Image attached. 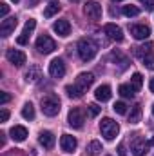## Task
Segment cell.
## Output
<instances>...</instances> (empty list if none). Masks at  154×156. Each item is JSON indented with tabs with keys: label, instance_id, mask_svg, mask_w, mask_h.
Returning a JSON list of instances; mask_svg holds the SVG:
<instances>
[{
	"label": "cell",
	"instance_id": "obj_5",
	"mask_svg": "<svg viewBox=\"0 0 154 156\" xmlns=\"http://www.w3.org/2000/svg\"><path fill=\"white\" fill-rule=\"evenodd\" d=\"M149 145L151 144H147L142 136H134V140H132V144H131V151H132V154L134 156H145L147 154V149H149Z\"/></svg>",
	"mask_w": 154,
	"mask_h": 156
},
{
	"label": "cell",
	"instance_id": "obj_1",
	"mask_svg": "<svg viewBox=\"0 0 154 156\" xmlns=\"http://www.w3.org/2000/svg\"><path fill=\"white\" fill-rule=\"evenodd\" d=\"M76 49H78V56H80L83 62H89V60H93V58L96 56V53H98V44L93 38H80L78 40Z\"/></svg>",
	"mask_w": 154,
	"mask_h": 156
},
{
	"label": "cell",
	"instance_id": "obj_9",
	"mask_svg": "<svg viewBox=\"0 0 154 156\" xmlns=\"http://www.w3.org/2000/svg\"><path fill=\"white\" fill-rule=\"evenodd\" d=\"M60 147H62V151L64 153H67V154H71V153H75L78 147V142L75 136H71V134H62V138H60Z\"/></svg>",
	"mask_w": 154,
	"mask_h": 156
},
{
	"label": "cell",
	"instance_id": "obj_22",
	"mask_svg": "<svg viewBox=\"0 0 154 156\" xmlns=\"http://www.w3.org/2000/svg\"><path fill=\"white\" fill-rule=\"evenodd\" d=\"M87 154L89 156H98L103 149H102V144L98 142V140H93V142H89V145H87Z\"/></svg>",
	"mask_w": 154,
	"mask_h": 156
},
{
	"label": "cell",
	"instance_id": "obj_29",
	"mask_svg": "<svg viewBox=\"0 0 154 156\" xmlns=\"http://www.w3.org/2000/svg\"><path fill=\"white\" fill-rule=\"evenodd\" d=\"M35 27H37V20H35V18H29V20L26 22V26H24V33H22V35H26V37L29 38V35L33 33Z\"/></svg>",
	"mask_w": 154,
	"mask_h": 156
},
{
	"label": "cell",
	"instance_id": "obj_4",
	"mask_svg": "<svg viewBox=\"0 0 154 156\" xmlns=\"http://www.w3.org/2000/svg\"><path fill=\"white\" fill-rule=\"evenodd\" d=\"M37 49H38V53H42V55H49V53H53L56 49V44H54V40L51 38V37L40 35L38 38H37Z\"/></svg>",
	"mask_w": 154,
	"mask_h": 156
},
{
	"label": "cell",
	"instance_id": "obj_34",
	"mask_svg": "<svg viewBox=\"0 0 154 156\" xmlns=\"http://www.w3.org/2000/svg\"><path fill=\"white\" fill-rule=\"evenodd\" d=\"M9 100H11V96H9L7 93H2V94H0V105H5Z\"/></svg>",
	"mask_w": 154,
	"mask_h": 156
},
{
	"label": "cell",
	"instance_id": "obj_28",
	"mask_svg": "<svg viewBox=\"0 0 154 156\" xmlns=\"http://www.w3.org/2000/svg\"><path fill=\"white\" fill-rule=\"evenodd\" d=\"M121 11H123L125 16H138V15H140V7H136V5H132V4H131V5H123Z\"/></svg>",
	"mask_w": 154,
	"mask_h": 156
},
{
	"label": "cell",
	"instance_id": "obj_8",
	"mask_svg": "<svg viewBox=\"0 0 154 156\" xmlns=\"http://www.w3.org/2000/svg\"><path fill=\"white\" fill-rule=\"evenodd\" d=\"M5 58H7L9 64H13V66H16V67H22V66L26 64V55H24L22 51H18V49H7Z\"/></svg>",
	"mask_w": 154,
	"mask_h": 156
},
{
	"label": "cell",
	"instance_id": "obj_43",
	"mask_svg": "<svg viewBox=\"0 0 154 156\" xmlns=\"http://www.w3.org/2000/svg\"><path fill=\"white\" fill-rule=\"evenodd\" d=\"M152 116H154V105H152Z\"/></svg>",
	"mask_w": 154,
	"mask_h": 156
},
{
	"label": "cell",
	"instance_id": "obj_3",
	"mask_svg": "<svg viewBox=\"0 0 154 156\" xmlns=\"http://www.w3.org/2000/svg\"><path fill=\"white\" fill-rule=\"evenodd\" d=\"M100 131H102V136L105 140H114L118 136V133H120V125L113 118H103L100 122Z\"/></svg>",
	"mask_w": 154,
	"mask_h": 156
},
{
	"label": "cell",
	"instance_id": "obj_40",
	"mask_svg": "<svg viewBox=\"0 0 154 156\" xmlns=\"http://www.w3.org/2000/svg\"><path fill=\"white\" fill-rule=\"evenodd\" d=\"M149 144H151V145H154V136L151 138V142H149Z\"/></svg>",
	"mask_w": 154,
	"mask_h": 156
},
{
	"label": "cell",
	"instance_id": "obj_42",
	"mask_svg": "<svg viewBox=\"0 0 154 156\" xmlns=\"http://www.w3.org/2000/svg\"><path fill=\"white\" fill-rule=\"evenodd\" d=\"M11 2H15V4H16V2H18V0H11Z\"/></svg>",
	"mask_w": 154,
	"mask_h": 156
},
{
	"label": "cell",
	"instance_id": "obj_35",
	"mask_svg": "<svg viewBox=\"0 0 154 156\" xmlns=\"http://www.w3.org/2000/svg\"><path fill=\"white\" fill-rule=\"evenodd\" d=\"M7 118H9V111L7 109H2L0 111V122L4 123V122H7Z\"/></svg>",
	"mask_w": 154,
	"mask_h": 156
},
{
	"label": "cell",
	"instance_id": "obj_37",
	"mask_svg": "<svg viewBox=\"0 0 154 156\" xmlns=\"http://www.w3.org/2000/svg\"><path fill=\"white\" fill-rule=\"evenodd\" d=\"M27 37H26V35H20V37H18V38H16V44H20V45H26V44H27Z\"/></svg>",
	"mask_w": 154,
	"mask_h": 156
},
{
	"label": "cell",
	"instance_id": "obj_32",
	"mask_svg": "<svg viewBox=\"0 0 154 156\" xmlns=\"http://www.w3.org/2000/svg\"><path fill=\"white\" fill-rule=\"evenodd\" d=\"M100 111H102V107H98L96 104H91V105H89V113H91V116H98Z\"/></svg>",
	"mask_w": 154,
	"mask_h": 156
},
{
	"label": "cell",
	"instance_id": "obj_15",
	"mask_svg": "<svg viewBox=\"0 0 154 156\" xmlns=\"http://www.w3.org/2000/svg\"><path fill=\"white\" fill-rule=\"evenodd\" d=\"M38 142L44 149H53L54 147V134L51 131H42L38 136Z\"/></svg>",
	"mask_w": 154,
	"mask_h": 156
},
{
	"label": "cell",
	"instance_id": "obj_10",
	"mask_svg": "<svg viewBox=\"0 0 154 156\" xmlns=\"http://www.w3.org/2000/svg\"><path fill=\"white\" fill-rule=\"evenodd\" d=\"M49 75L53 78H62L65 75V64H64L62 58L51 60V64H49Z\"/></svg>",
	"mask_w": 154,
	"mask_h": 156
},
{
	"label": "cell",
	"instance_id": "obj_6",
	"mask_svg": "<svg viewBox=\"0 0 154 156\" xmlns=\"http://www.w3.org/2000/svg\"><path fill=\"white\" fill-rule=\"evenodd\" d=\"M67 122H69V125L71 127H75V129H82L83 127V122H85V116H83V113H82V109H71L69 111V116H67Z\"/></svg>",
	"mask_w": 154,
	"mask_h": 156
},
{
	"label": "cell",
	"instance_id": "obj_27",
	"mask_svg": "<svg viewBox=\"0 0 154 156\" xmlns=\"http://www.w3.org/2000/svg\"><path fill=\"white\" fill-rule=\"evenodd\" d=\"M131 85H132V89H134V91H140V89H142V85H143V76H142L140 73H134L132 78H131Z\"/></svg>",
	"mask_w": 154,
	"mask_h": 156
},
{
	"label": "cell",
	"instance_id": "obj_33",
	"mask_svg": "<svg viewBox=\"0 0 154 156\" xmlns=\"http://www.w3.org/2000/svg\"><path fill=\"white\" fill-rule=\"evenodd\" d=\"M7 13H9V5H7V4H0V16L5 18Z\"/></svg>",
	"mask_w": 154,
	"mask_h": 156
},
{
	"label": "cell",
	"instance_id": "obj_12",
	"mask_svg": "<svg viewBox=\"0 0 154 156\" xmlns=\"http://www.w3.org/2000/svg\"><path fill=\"white\" fill-rule=\"evenodd\" d=\"M131 35L136 40H145L151 35V27L145 24H134V26H131Z\"/></svg>",
	"mask_w": 154,
	"mask_h": 156
},
{
	"label": "cell",
	"instance_id": "obj_38",
	"mask_svg": "<svg viewBox=\"0 0 154 156\" xmlns=\"http://www.w3.org/2000/svg\"><path fill=\"white\" fill-rule=\"evenodd\" d=\"M118 156H127V151H125V145L123 144L118 145Z\"/></svg>",
	"mask_w": 154,
	"mask_h": 156
},
{
	"label": "cell",
	"instance_id": "obj_13",
	"mask_svg": "<svg viewBox=\"0 0 154 156\" xmlns=\"http://www.w3.org/2000/svg\"><path fill=\"white\" fill-rule=\"evenodd\" d=\"M103 33H105L111 40H114V42H121V40H123V31H121L116 24H105V26H103Z\"/></svg>",
	"mask_w": 154,
	"mask_h": 156
},
{
	"label": "cell",
	"instance_id": "obj_11",
	"mask_svg": "<svg viewBox=\"0 0 154 156\" xmlns=\"http://www.w3.org/2000/svg\"><path fill=\"white\" fill-rule=\"evenodd\" d=\"M83 13L89 16V18H93V20H98V18H102V5L98 4V2H87L85 5H83Z\"/></svg>",
	"mask_w": 154,
	"mask_h": 156
},
{
	"label": "cell",
	"instance_id": "obj_30",
	"mask_svg": "<svg viewBox=\"0 0 154 156\" xmlns=\"http://www.w3.org/2000/svg\"><path fill=\"white\" fill-rule=\"evenodd\" d=\"M113 109H114V113H118V115H125L127 113V105L123 102H116L114 105H113Z\"/></svg>",
	"mask_w": 154,
	"mask_h": 156
},
{
	"label": "cell",
	"instance_id": "obj_16",
	"mask_svg": "<svg viewBox=\"0 0 154 156\" xmlns=\"http://www.w3.org/2000/svg\"><path fill=\"white\" fill-rule=\"evenodd\" d=\"M53 31L58 33L60 37H67V35L71 33V24H69V20H56V22L53 24Z\"/></svg>",
	"mask_w": 154,
	"mask_h": 156
},
{
	"label": "cell",
	"instance_id": "obj_2",
	"mask_svg": "<svg viewBox=\"0 0 154 156\" xmlns=\"http://www.w3.org/2000/svg\"><path fill=\"white\" fill-rule=\"evenodd\" d=\"M40 105H42V113L45 116H56L60 113V109H62L60 98L56 94H53V93H49L47 96H44L42 102H40Z\"/></svg>",
	"mask_w": 154,
	"mask_h": 156
},
{
	"label": "cell",
	"instance_id": "obj_7",
	"mask_svg": "<svg viewBox=\"0 0 154 156\" xmlns=\"http://www.w3.org/2000/svg\"><path fill=\"white\" fill-rule=\"evenodd\" d=\"M18 26V18L16 16H9V18H4L2 20V24H0V35L4 37V38H7L13 31H15V27Z\"/></svg>",
	"mask_w": 154,
	"mask_h": 156
},
{
	"label": "cell",
	"instance_id": "obj_41",
	"mask_svg": "<svg viewBox=\"0 0 154 156\" xmlns=\"http://www.w3.org/2000/svg\"><path fill=\"white\" fill-rule=\"evenodd\" d=\"M69 2H80V0H69Z\"/></svg>",
	"mask_w": 154,
	"mask_h": 156
},
{
	"label": "cell",
	"instance_id": "obj_20",
	"mask_svg": "<svg viewBox=\"0 0 154 156\" xmlns=\"http://www.w3.org/2000/svg\"><path fill=\"white\" fill-rule=\"evenodd\" d=\"M40 75H42V71H40L38 66H31V67L27 69V73H26V82L35 83V82L40 78Z\"/></svg>",
	"mask_w": 154,
	"mask_h": 156
},
{
	"label": "cell",
	"instance_id": "obj_44",
	"mask_svg": "<svg viewBox=\"0 0 154 156\" xmlns=\"http://www.w3.org/2000/svg\"><path fill=\"white\" fill-rule=\"evenodd\" d=\"M113 2H121V0H113Z\"/></svg>",
	"mask_w": 154,
	"mask_h": 156
},
{
	"label": "cell",
	"instance_id": "obj_23",
	"mask_svg": "<svg viewBox=\"0 0 154 156\" xmlns=\"http://www.w3.org/2000/svg\"><path fill=\"white\" fill-rule=\"evenodd\" d=\"M65 93H67V96H69V98L78 100V98H82V96H83V93H85V91H82L76 83H75V85H67V87H65Z\"/></svg>",
	"mask_w": 154,
	"mask_h": 156
},
{
	"label": "cell",
	"instance_id": "obj_25",
	"mask_svg": "<svg viewBox=\"0 0 154 156\" xmlns=\"http://www.w3.org/2000/svg\"><path fill=\"white\" fill-rule=\"evenodd\" d=\"M140 120H142V107H140V105H134V107L131 109L129 122H131V123H138Z\"/></svg>",
	"mask_w": 154,
	"mask_h": 156
},
{
	"label": "cell",
	"instance_id": "obj_31",
	"mask_svg": "<svg viewBox=\"0 0 154 156\" xmlns=\"http://www.w3.org/2000/svg\"><path fill=\"white\" fill-rule=\"evenodd\" d=\"M143 66H145L147 69H152L154 71V55H147V56L143 58Z\"/></svg>",
	"mask_w": 154,
	"mask_h": 156
},
{
	"label": "cell",
	"instance_id": "obj_14",
	"mask_svg": "<svg viewBox=\"0 0 154 156\" xmlns=\"http://www.w3.org/2000/svg\"><path fill=\"white\" fill-rule=\"evenodd\" d=\"M93 83H94V75H93V73H80V75H78L76 85L82 91H87Z\"/></svg>",
	"mask_w": 154,
	"mask_h": 156
},
{
	"label": "cell",
	"instance_id": "obj_24",
	"mask_svg": "<svg viewBox=\"0 0 154 156\" xmlns=\"http://www.w3.org/2000/svg\"><path fill=\"white\" fill-rule=\"evenodd\" d=\"M22 116L26 118V120H33V118H35V107H33L31 102L24 104V107H22Z\"/></svg>",
	"mask_w": 154,
	"mask_h": 156
},
{
	"label": "cell",
	"instance_id": "obj_18",
	"mask_svg": "<svg viewBox=\"0 0 154 156\" xmlns=\"http://www.w3.org/2000/svg\"><path fill=\"white\" fill-rule=\"evenodd\" d=\"M9 134H11V138H13L15 142H24V140L27 138V129H26L24 125H15V127H11Z\"/></svg>",
	"mask_w": 154,
	"mask_h": 156
},
{
	"label": "cell",
	"instance_id": "obj_26",
	"mask_svg": "<svg viewBox=\"0 0 154 156\" xmlns=\"http://www.w3.org/2000/svg\"><path fill=\"white\" fill-rule=\"evenodd\" d=\"M118 91H120V94H121L123 98H132V96H134V93H136V91L132 89V85H127V83H121Z\"/></svg>",
	"mask_w": 154,
	"mask_h": 156
},
{
	"label": "cell",
	"instance_id": "obj_21",
	"mask_svg": "<svg viewBox=\"0 0 154 156\" xmlns=\"http://www.w3.org/2000/svg\"><path fill=\"white\" fill-rule=\"evenodd\" d=\"M58 11H60V2L53 0V2H49V4L45 5V9H44V16L51 18V16H54V15H56Z\"/></svg>",
	"mask_w": 154,
	"mask_h": 156
},
{
	"label": "cell",
	"instance_id": "obj_36",
	"mask_svg": "<svg viewBox=\"0 0 154 156\" xmlns=\"http://www.w3.org/2000/svg\"><path fill=\"white\" fill-rule=\"evenodd\" d=\"M147 9H154V0H140Z\"/></svg>",
	"mask_w": 154,
	"mask_h": 156
},
{
	"label": "cell",
	"instance_id": "obj_39",
	"mask_svg": "<svg viewBox=\"0 0 154 156\" xmlns=\"http://www.w3.org/2000/svg\"><path fill=\"white\" fill-rule=\"evenodd\" d=\"M149 89H151V93H154V78H151V82H149Z\"/></svg>",
	"mask_w": 154,
	"mask_h": 156
},
{
	"label": "cell",
	"instance_id": "obj_19",
	"mask_svg": "<svg viewBox=\"0 0 154 156\" xmlns=\"http://www.w3.org/2000/svg\"><path fill=\"white\" fill-rule=\"evenodd\" d=\"M154 49V44L152 42H147V44H143V45H138V47H134V55L138 56V58H145L147 55H151V51Z\"/></svg>",
	"mask_w": 154,
	"mask_h": 156
},
{
	"label": "cell",
	"instance_id": "obj_17",
	"mask_svg": "<svg viewBox=\"0 0 154 156\" xmlns=\"http://www.w3.org/2000/svg\"><path fill=\"white\" fill-rule=\"evenodd\" d=\"M111 96H113V93H111V87L109 85H100L98 89H96V93H94V98L98 100V102H109L111 100Z\"/></svg>",
	"mask_w": 154,
	"mask_h": 156
}]
</instances>
